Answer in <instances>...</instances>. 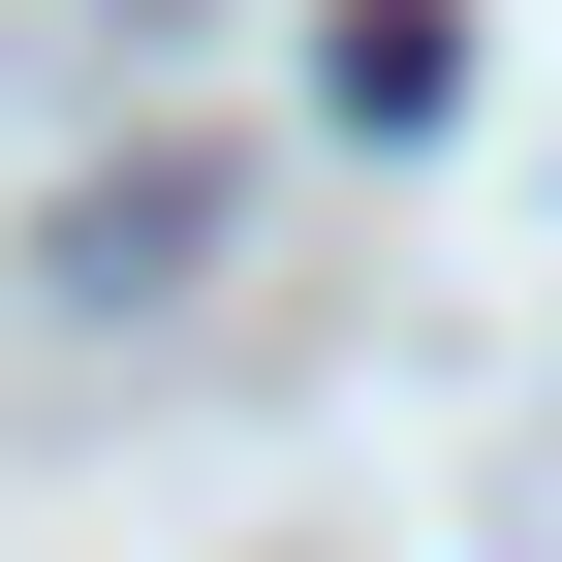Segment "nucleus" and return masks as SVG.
<instances>
[{"label": "nucleus", "mask_w": 562, "mask_h": 562, "mask_svg": "<svg viewBox=\"0 0 562 562\" xmlns=\"http://www.w3.org/2000/svg\"><path fill=\"white\" fill-rule=\"evenodd\" d=\"M313 94H344V125H438V94H469V32H438V0H344V32H313Z\"/></svg>", "instance_id": "nucleus-1"}]
</instances>
